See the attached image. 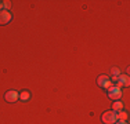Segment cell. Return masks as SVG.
Masks as SVG:
<instances>
[{
    "label": "cell",
    "mask_w": 130,
    "mask_h": 124,
    "mask_svg": "<svg viewBox=\"0 0 130 124\" xmlns=\"http://www.w3.org/2000/svg\"><path fill=\"white\" fill-rule=\"evenodd\" d=\"M101 120H103L104 124H115V123L118 121V119H116V112H113V110H107V112H104Z\"/></svg>",
    "instance_id": "cell-1"
},
{
    "label": "cell",
    "mask_w": 130,
    "mask_h": 124,
    "mask_svg": "<svg viewBox=\"0 0 130 124\" xmlns=\"http://www.w3.org/2000/svg\"><path fill=\"white\" fill-rule=\"evenodd\" d=\"M108 97L111 99H113V101H118L122 97V88H119L116 86H112L111 88H108Z\"/></svg>",
    "instance_id": "cell-2"
},
{
    "label": "cell",
    "mask_w": 130,
    "mask_h": 124,
    "mask_svg": "<svg viewBox=\"0 0 130 124\" xmlns=\"http://www.w3.org/2000/svg\"><path fill=\"white\" fill-rule=\"evenodd\" d=\"M13 15L8 10H2L0 11V25H7L11 21Z\"/></svg>",
    "instance_id": "cell-3"
},
{
    "label": "cell",
    "mask_w": 130,
    "mask_h": 124,
    "mask_svg": "<svg viewBox=\"0 0 130 124\" xmlns=\"http://www.w3.org/2000/svg\"><path fill=\"white\" fill-rule=\"evenodd\" d=\"M20 98V95H18L17 91H14V90H10V91L6 92L4 95V99L7 102H10V104H14V102H17V99Z\"/></svg>",
    "instance_id": "cell-4"
},
{
    "label": "cell",
    "mask_w": 130,
    "mask_h": 124,
    "mask_svg": "<svg viewBox=\"0 0 130 124\" xmlns=\"http://www.w3.org/2000/svg\"><path fill=\"white\" fill-rule=\"evenodd\" d=\"M129 86V76L127 74H122L120 73L118 76V81H116V87L122 88V87H127Z\"/></svg>",
    "instance_id": "cell-5"
},
{
    "label": "cell",
    "mask_w": 130,
    "mask_h": 124,
    "mask_svg": "<svg viewBox=\"0 0 130 124\" xmlns=\"http://www.w3.org/2000/svg\"><path fill=\"white\" fill-rule=\"evenodd\" d=\"M122 109H123V102H120L119 99L112 104V110L113 112H119V110H122Z\"/></svg>",
    "instance_id": "cell-6"
},
{
    "label": "cell",
    "mask_w": 130,
    "mask_h": 124,
    "mask_svg": "<svg viewBox=\"0 0 130 124\" xmlns=\"http://www.w3.org/2000/svg\"><path fill=\"white\" fill-rule=\"evenodd\" d=\"M108 80H109V77H108L107 74H101V76H98V79H97V84L100 87H103L104 83H107Z\"/></svg>",
    "instance_id": "cell-7"
},
{
    "label": "cell",
    "mask_w": 130,
    "mask_h": 124,
    "mask_svg": "<svg viewBox=\"0 0 130 124\" xmlns=\"http://www.w3.org/2000/svg\"><path fill=\"white\" fill-rule=\"evenodd\" d=\"M116 119L118 120H122V121H126V120H127V113L123 112V110H119L116 113Z\"/></svg>",
    "instance_id": "cell-8"
},
{
    "label": "cell",
    "mask_w": 130,
    "mask_h": 124,
    "mask_svg": "<svg viewBox=\"0 0 130 124\" xmlns=\"http://www.w3.org/2000/svg\"><path fill=\"white\" fill-rule=\"evenodd\" d=\"M20 98L22 99V101H28V99L30 98V94L28 91H22V92H21V95H20Z\"/></svg>",
    "instance_id": "cell-9"
},
{
    "label": "cell",
    "mask_w": 130,
    "mask_h": 124,
    "mask_svg": "<svg viewBox=\"0 0 130 124\" xmlns=\"http://www.w3.org/2000/svg\"><path fill=\"white\" fill-rule=\"evenodd\" d=\"M111 74H112V76H119L120 72H119L118 68H112V69H111Z\"/></svg>",
    "instance_id": "cell-10"
},
{
    "label": "cell",
    "mask_w": 130,
    "mask_h": 124,
    "mask_svg": "<svg viewBox=\"0 0 130 124\" xmlns=\"http://www.w3.org/2000/svg\"><path fill=\"white\" fill-rule=\"evenodd\" d=\"M111 87H112V81H111V80H108L107 83H104L103 88H105V90H108V88H111Z\"/></svg>",
    "instance_id": "cell-11"
},
{
    "label": "cell",
    "mask_w": 130,
    "mask_h": 124,
    "mask_svg": "<svg viewBox=\"0 0 130 124\" xmlns=\"http://www.w3.org/2000/svg\"><path fill=\"white\" fill-rule=\"evenodd\" d=\"M3 7L10 8V7H11V3H10V2H3Z\"/></svg>",
    "instance_id": "cell-12"
},
{
    "label": "cell",
    "mask_w": 130,
    "mask_h": 124,
    "mask_svg": "<svg viewBox=\"0 0 130 124\" xmlns=\"http://www.w3.org/2000/svg\"><path fill=\"white\" fill-rule=\"evenodd\" d=\"M115 124H127V123H126V121H122V120H118Z\"/></svg>",
    "instance_id": "cell-13"
},
{
    "label": "cell",
    "mask_w": 130,
    "mask_h": 124,
    "mask_svg": "<svg viewBox=\"0 0 130 124\" xmlns=\"http://www.w3.org/2000/svg\"><path fill=\"white\" fill-rule=\"evenodd\" d=\"M3 10V2H0V11Z\"/></svg>",
    "instance_id": "cell-14"
}]
</instances>
